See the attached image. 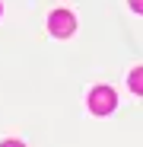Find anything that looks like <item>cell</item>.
I'll return each instance as SVG.
<instances>
[{"label":"cell","mask_w":143,"mask_h":147,"mask_svg":"<svg viewBox=\"0 0 143 147\" xmlns=\"http://www.w3.org/2000/svg\"><path fill=\"white\" fill-rule=\"evenodd\" d=\"M114 106H118V96H114L111 86H95V90L89 93V109H92L95 115H108Z\"/></svg>","instance_id":"obj_1"},{"label":"cell","mask_w":143,"mask_h":147,"mask_svg":"<svg viewBox=\"0 0 143 147\" xmlns=\"http://www.w3.org/2000/svg\"><path fill=\"white\" fill-rule=\"evenodd\" d=\"M73 26H76V22H73V16H70L67 10H54V13H51V19H48V29H51L57 38L70 35V32H73Z\"/></svg>","instance_id":"obj_2"},{"label":"cell","mask_w":143,"mask_h":147,"mask_svg":"<svg viewBox=\"0 0 143 147\" xmlns=\"http://www.w3.org/2000/svg\"><path fill=\"white\" fill-rule=\"evenodd\" d=\"M127 83H130V90H134V93H140V96H143V67L130 70V77H127Z\"/></svg>","instance_id":"obj_3"},{"label":"cell","mask_w":143,"mask_h":147,"mask_svg":"<svg viewBox=\"0 0 143 147\" xmlns=\"http://www.w3.org/2000/svg\"><path fill=\"white\" fill-rule=\"evenodd\" d=\"M130 7H134L137 13H143V0H130Z\"/></svg>","instance_id":"obj_4"},{"label":"cell","mask_w":143,"mask_h":147,"mask_svg":"<svg viewBox=\"0 0 143 147\" xmlns=\"http://www.w3.org/2000/svg\"><path fill=\"white\" fill-rule=\"evenodd\" d=\"M0 147H26V144H19V141H7V144H0Z\"/></svg>","instance_id":"obj_5"}]
</instances>
